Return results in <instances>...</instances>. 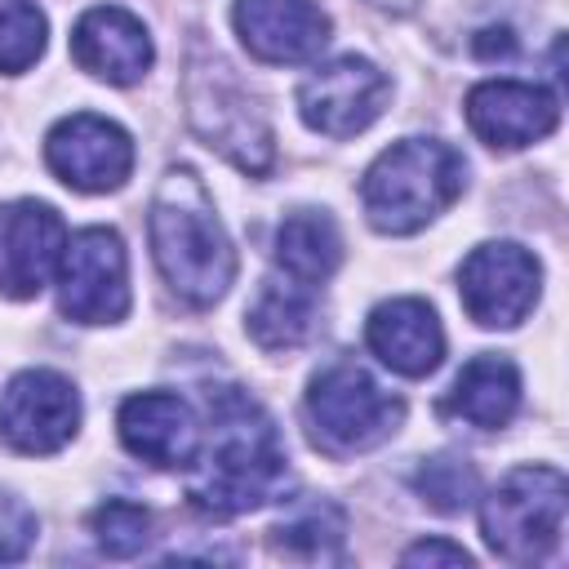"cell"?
Wrapping results in <instances>:
<instances>
[{
  "instance_id": "44dd1931",
  "label": "cell",
  "mask_w": 569,
  "mask_h": 569,
  "mask_svg": "<svg viewBox=\"0 0 569 569\" xmlns=\"http://www.w3.org/2000/svg\"><path fill=\"white\" fill-rule=\"evenodd\" d=\"M342 538H347V516L333 502H307L271 529V542L298 560H338Z\"/></svg>"
},
{
  "instance_id": "8992f818",
  "label": "cell",
  "mask_w": 569,
  "mask_h": 569,
  "mask_svg": "<svg viewBox=\"0 0 569 569\" xmlns=\"http://www.w3.org/2000/svg\"><path fill=\"white\" fill-rule=\"evenodd\" d=\"M307 422H311L316 449H325L333 458H351V453L382 445L405 422V400L382 391L360 365L338 360L311 378Z\"/></svg>"
},
{
  "instance_id": "30bf717a",
  "label": "cell",
  "mask_w": 569,
  "mask_h": 569,
  "mask_svg": "<svg viewBox=\"0 0 569 569\" xmlns=\"http://www.w3.org/2000/svg\"><path fill=\"white\" fill-rule=\"evenodd\" d=\"M44 164L71 191H116L133 169V138L93 111H76L58 120L44 138Z\"/></svg>"
},
{
  "instance_id": "603a6c76",
  "label": "cell",
  "mask_w": 569,
  "mask_h": 569,
  "mask_svg": "<svg viewBox=\"0 0 569 569\" xmlns=\"http://www.w3.org/2000/svg\"><path fill=\"white\" fill-rule=\"evenodd\" d=\"M44 13L31 0H0V71H27L44 53Z\"/></svg>"
},
{
  "instance_id": "484cf974",
  "label": "cell",
  "mask_w": 569,
  "mask_h": 569,
  "mask_svg": "<svg viewBox=\"0 0 569 569\" xmlns=\"http://www.w3.org/2000/svg\"><path fill=\"white\" fill-rule=\"evenodd\" d=\"M400 565H471V551L458 547V542H445V538H427V542H413L405 547Z\"/></svg>"
},
{
  "instance_id": "e0dca14e",
  "label": "cell",
  "mask_w": 569,
  "mask_h": 569,
  "mask_svg": "<svg viewBox=\"0 0 569 569\" xmlns=\"http://www.w3.org/2000/svg\"><path fill=\"white\" fill-rule=\"evenodd\" d=\"M365 338H369V351L405 378H427L445 356V329L422 298L378 302L369 311Z\"/></svg>"
},
{
  "instance_id": "9c48e42d",
  "label": "cell",
  "mask_w": 569,
  "mask_h": 569,
  "mask_svg": "<svg viewBox=\"0 0 569 569\" xmlns=\"http://www.w3.org/2000/svg\"><path fill=\"white\" fill-rule=\"evenodd\" d=\"M387 76L369 62V58H333L325 67H316L302 89H298V111L307 120V129L325 133V138H356L360 129H369L382 107H387Z\"/></svg>"
},
{
  "instance_id": "2e32d148",
  "label": "cell",
  "mask_w": 569,
  "mask_h": 569,
  "mask_svg": "<svg viewBox=\"0 0 569 569\" xmlns=\"http://www.w3.org/2000/svg\"><path fill=\"white\" fill-rule=\"evenodd\" d=\"M71 58L80 71L107 80V84H138L151 71V36L147 27L120 9V4H98L89 13H80V22L71 27Z\"/></svg>"
},
{
  "instance_id": "6da1fadb",
  "label": "cell",
  "mask_w": 569,
  "mask_h": 569,
  "mask_svg": "<svg viewBox=\"0 0 569 569\" xmlns=\"http://www.w3.org/2000/svg\"><path fill=\"white\" fill-rule=\"evenodd\" d=\"M209 445L196 453L187 498L204 516H244L280 498L289 485V458L267 409L240 387H209Z\"/></svg>"
},
{
  "instance_id": "8fae6325",
  "label": "cell",
  "mask_w": 569,
  "mask_h": 569,
  "mask_svg": "<svg viewBox=\"0 0 569 569\" xmlns=\"http://www.w3.org/2000/svg\"><path fill=\"white\" fill-rule=\"evenodd\" d=\"M80 427V396L53 369H22L0 396V440L18 453H58Z\"/></svg>"
},
{
  "instance_id": "7402d4cb",
  "label": "cell",
  "mask_w": 569,
  "mask_h": 569,
  "mask_svg": "<svg viewBox=\"0 0 569 569\" xmlns=\"http://www.w3.org/2000/svg\"><path fill=\"white\" fill-rule=\"evenodd\" d=\"M89 529L98 538V547L111 556V560H129L147 547L151 538V511L142 502H129V498H107L93 516H89Z\"/></svg>"
},
{
  "instance_id": "9a60e30c",
  "label": "cell",
  "mask_w": 569,
  "mask_h": 569,
  "mask_svg": "<svg viewBox=\"0 0 569 569\" xmlns=\"http://www.w3.org/2000/svg\"><path fill=\"white\" fill-rule=\"evenodd\" d=\"M120 440L133 458L169 471V467H191L200 453V422L196 409L173 396V391H142L120 405Z\"/></svg>"
},
{
  "instance_id": "7c38bea8",
  "label": "cell",
  "mask_w": 569,
  "mask_h": 569,
  "mask_svg": "<svg viewBox=\"0 0 569 569\" xmlns=\"http://www.w3.org/2000/svg\"><path fill=\"white\" fill-rule=\"evenodd\" d=\"M67 249V227L44 200H9L0 204V293L36 298Z\"/></svg>"
},
{
  "instance_id": "83f0119b",
  "label": "cell",
  "mask_w": 569,
  "mask_h": 569,
  "mask_svg": "<svg viewBox=\"0 0 569 569\" xmlns=\"http://www.w3.org/2000/svg\"><path fill=\"white\" fill-rule=\"evenodd\" d=\"M373 9H387V13H409L418 0H369Z\"/></svg>"
},
{
  "instance_id": "3957f363",
  "label": "cell",
  "mask_w": 569,
  "mask_h": 569,
  "mask_svg": "<svg viewBox=\"0 0 569 569\" xmlns=\"http://www.w3.org/2000/svg\"><path fill=\"white\" fill-rule=\"evenodd\" d=\"M467 187V160L440 138H405L387 147L360 182L365 213L382 236H409L445 213Z\"/></svg>"
},
{
  "instance_id": "ac0fdd59",
  "label": "cell",
  "mask_w": 569,
  "mask_h": 569,
  "mask_svg": "<svg viewBox=\"0 0 569 569\" xmlns=\"http://www.w3.org/2000/svg\"><path fill=\"white\" fill-rule=\"evenodd\" d=\"M520 405V369L507 356H476L462 365V373L453 378V391L445 396V409L480 431H498L511 422Z\"/></svg>"
},
{
  "instance_id": "7a4b0ae2",
  "label": "cell",
  "mask_w": 569,
  "mask_h": 569,
  "mask_svg": "<svg viewBox=\"0 0 569 569\" xmlns=\"http://www.w3.org/2000/svg\"><path fill=\"white\" fill-rule=\"evenodd\" d=\"M147 231L160 276L187 307H213L231 289L236 253L213 213L209 191L191 169H169L160 178L151 196Z\"/></svg>"
},
{
  "instance_id": "5bb4252c",
  "label": "cell",
  "mask_w": 569,
  "mask_h": 569,
  "mask_svg": "<svg viewBox=\"0 0 569 569\" xmlns=\"http://www.w3.org/2000/svg\"><path fill=\"white\" fill-rule=\"evenodd\" d=\"M560 120V102L556 93H547L542 84H525V80H485L467 93V124L480 142L498 147V151H516L529 147L538 138H547Z\"/></svg>"
},
{
  "instance_id": "cb8c5ba5",
  "label": "cell",
  "mask_w": 569,
  "mask_h": 569,
  "mask_svg": "<svg viewBox=\"0 0 569 569\" xmlns=\"http://www.w3.org/2000/svg\"><path fill=\"white\" fill-rule=\"evenodd\" d=\"M413 489L422 493L427 507L453 516L476 498V467L458 453H436L413 471Z\"/></svg>"
},
{
  "instance_id": "ffe728a7",
  "label": "cell",
  "mask_w": 569,
  "mask_h": 569,
  "mask_svg": "<svg viewBox=\"0 0 569 569\" xmlns=\"http://www.w3.org/2000/svg\"><path fill=\"white\" fill-rule=\"evenodd\" d=\"M342 262V236L329 213L320 209H298L280 222L276 231V267L280 276L298 284H325Z\"/></svg>"
},
{
  "instance_id": "ba28073f",
  "label": "cell",
  "mask_w": 569,
  "mask_h": 569,
  "mask_svg": "<svg viewBox=\"0 0 569 569\" xmlns=\"http://www.w3.org/2000/svg\"><path fill=\"white\" fill-rule=\"evenodd\" d=\"M542 267L516 240H489L458 267V298L480 329H511L538 302Z\"/></svg>"
},
{
  "instance_id": "d6986e66",
  "label": "cell",
  "mask_w": 569,
  "mask_h": 569,
  "mask_svg": "<svg viewBox=\"0 0 569 569\" xmlns=\"http://www.w3.org/2000/svg\"><path fill=\"white\" fill-rule=\"evenodd\" d=\"M244 325L262 351H293L316 329V289L298 284L289 276H271V280H262Z\"/></svg>"
},
{
  "instance_id": "4316f807",
  "label": "cell",
  "mask_w": 569,
  "mask_h": 569,
  "mask_svg": "<svg viewBox=\"0 0 569 569\" xmlns=\"http://www.w3.org/2000/svg\"><path fill=\"white\" fill-rule=\"evenodd\" d=\"M511 27H485V31H476V53L480 58H493V53H511Z\"/></svg>"
},
{
  "instance_id": "277c9868",
  "label": "cell",
  "mask_w": 569,
  "mask_h": 569,
  "mask_svg": "<svg viewBox=\"0 0 569 569\" xmlns=\"http://www.w3.org/2000/svg\"><path fill=\"white\" fill-rule=\"evenodd\" d=\"M569 485L556 467H516L480 507V529L493 556L538 565L560 547Z\"/></svg>"
},
{
  "instance_id": "4fadbf2b",
  "label": "cell",
  "mask_w": 569,
  "mask_h": 569,
  "mask_svg": "<svg viewBox=\"0 0 569 569\" xmlns=\"http://www.w3.org/2000/svg\"><path fill=\"white\" fill-rule=\"evenodd\" d=\"M231 22L240 44L271 67L311 62L329 44V13L316 0H236Z\"/></svg>"
},
{
  "instance_id": "d4e9b609",
  "label": "cell",
  "mask_w": 569,
  "mask_h": 569,
  "mask_svg": "<svg viewBox=\"0 0 569 569\" xmlns=\"http://www.w3.org/2000/svg\"><path fill=\"white\" fill-rule=\"evenodd\" d=\"M36 542V511L13 498V493H0V565L4 560H22Z\"/></svg>"
},
{
  "instance_id": "5b68a950",
  "label": "cell",
  "mask_w": 569,
  "mask_h": 569,
  "mask_svg": "<svg viewBox=\"0 0 569 569\" xmlns=\"http://www.w3.org/2000/svg\"><path fill=\"white\" fill-rule=\"evenodd\" d=\"M187 120L240 173H267L271 169V160H276L271 124L222 58H209V53L191 58V67H187Z\"/></svg>"
},
{
  "instance_id": "52a82bcc",
  "label": "cell",
  "mask_w": 569,
  "mask_h": 569,
  "mask_svg": "<svg viewBox=\"0 0 569 569\" xmlns=\"http://www.w3.org/2000/svg\"><path fill=\"white\" fill-rule=\"evenodd\" d=\"M58 311L76 325H116L129 311V262L111 227H84L58 262Z\"/></svg>"
}]
</instances>
